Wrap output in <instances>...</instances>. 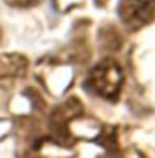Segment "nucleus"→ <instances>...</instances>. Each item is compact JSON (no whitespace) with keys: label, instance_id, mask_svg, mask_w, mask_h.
I'll use <instances>...</instances> for the list:
<instances>
[{"label":"nucleus","instance_id":"obj_1","mask_svg":"<svg viewBox=\"0 0 155 158\" xmlns=\"http://www.w3.org/2000/svg\"><path fill=\"white\" fill-rule=\"evenodd\" d=\"M88 83L92 90L97 92L100 97H112L118 92L122 85V70L115 62L105 60L92 70Z\"/></svg>","mask_w":155,"mask_h":158},{"label":"nucleus","instance_id":"obj_2","mask_svg":"<svg viewBox=\"0 0 155 158\" xmlns=\"http://www.w3.org/2000/svg\"><path fill=\"white\" fill-rule=\"evenodd\" d=\"M27 67V62L20 55H5L0 57V75H20L24 68Z\"/></svg>","mask_w":155,"mask_h":158}]
</instances>
